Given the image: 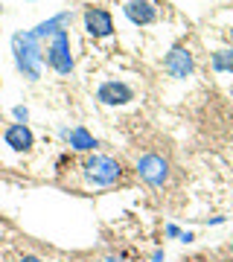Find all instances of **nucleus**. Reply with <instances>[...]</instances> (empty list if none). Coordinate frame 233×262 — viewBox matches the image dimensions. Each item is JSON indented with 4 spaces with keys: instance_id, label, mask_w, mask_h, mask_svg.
I'll list each match as a JSON object with an SVG mask.
<instances>
[{
    "instance_id": "11",
    "label": "nucleus",
    "mask_w": 233,
    "mask_h": 262,
    "mask_svg": "<svg viewBox=\"0 0 233 262\" xmlns=\"http://www.w3.org/2000/svg\"><path fill=\"white\" fill-rule=\"evenodd\" d=\"M61 137L67 140V146L76 151H93L99 143L93 137L91 131L84 128V125H76V128H61Z\"/></svg>"
},
{
    "instance_id": "1",
    "label": "nucleus",
    "mask_w": 233,
    "mask_h": 262,
    "mask_svg": "<svg viewBox=\"0 0 233 262\" xmlns=\"http://www.w3.org/2000/svg\"><path fill=\"white\" fill-rule=\"evenodd\" d=\"M12 58H15V67L18 73L29 82H38L41 79V70H44V47L32 32H15L12 35Z\"/></svg>"
},
{
    "instance_id": "8",
    "label": "nucleus",
    "mask_w": 233,
    "mask_h": 262,
    "mask_svg": "<svg viewBox=\"0 0 233 262\" xmlns=\"http://www.w3.org/2000/svg\"><path fill=\"white\" fill-rule=\"evenodd\" d=\"M96 99H99L102 105H111V108H117V105H129L131 99H134V91H131L125 82L108 79V82H102L99 88H96Z\"/></svg>"
},
{
    "instance_id": "16",
    "label": "nucleus",
    "mask_w": 233,
    "mask_h": 262,
    "mask_svg": "<svg viewBox=\"0 0 233 262\" xmlns=\"http://www.w3.org/2000/svg\"><path fill=\"white\" fill-rule=\"evenodd\" d=\"M166 236H181V230H178V225H166Z\"/></svg>"
},
{
    "instance_id": "6",
    "label": "nucleus",
    "mask_w": 233,
    "mask_h": 262,
    "mask_svg": "<svg viewBox=\"0 0 233 262\" xmlns=\"http://www.w3.org/2000/svg\"><path fill=\"white\" fill-rule=\"evenodd\" d=\"M82 20H84V32L91 38H111L114 35V18H111V12L102 9V6H88L82 12Z\"/></svg>"
},
{
    "instance_id": "15",
    "label": "nucleus",
    "mask_w": 233,
    "mask_h": 262,
    "mask_svg": "<svg viewBox=\"0 0 233 262\" xmlns=\"http://www.w3.org/2000/svg\"><path fill=\"white\" fill-rule=\"evenodd\" d=\"M18 262H44V259H41V256H35V253H24Z\"/></svg>"
},
{
    "instance_id": "4",
    "label": "nucleus",
    "mask_w": 233,
    "mask_h": 262,
    "mask_svg": "<svg viewBox=\"0 0 233 262\" xmlns=\"http://www.w3.org/2000/svg\"><path fill=\"white\" fill-rule=\"evenodd\" d=\"M137 175L143 184H149V187H163L169 181V160L158 151H146V155H140L137 158Z\"/></svg>"
},
{
    "instance_id": "18",
    "label": "nucleus",
    "mask_w": 233,
    "mask_h": 262,
    "mask_svg": "<svg viewBox=\"0 0 233 262\" xmlns=\"http://www.w3.org/2000/svg\"><path fill=\"white\" fill-rule=\"evenodd\" d=\"M152 262H163V251H155V253H152Z\"/></svg>"
},
{
    "instance_id": "14",
    "label": "nucleus",
    "mask_w": 233,
    "mask_h": 262,
    "mask_svg": "<svg viewBox=\"0 0 233 262\" xmlns=\"http://www.w3.org/2000/svg\"><path fill=\"white\" fill-rule=\"evenodd\" d=\"M178 239H181V242H193V239H196V233H193V230H181V236H178Z\"/></svg>"
},
{
    "instance_id": "9",
    "label": "nucleus",
    "mask_w": 233,
    "mask_h": 262,
    "mask_svg": "<svg viewBox=\"0 0 233 262\" xmlns=\"http://www.w3.org/2000/svg\"><path fill=\"white\" fill-rule=\"evenodd\" d=\"M3 143L9 146L12 151H29L32 146H35V134H32V128H29L27 122H12V125H6V131H3Z\"/></svg>"
},
{
    "instance_id": "13",
    "label": "nucleus",
    "mask_w": 233,
    "mask_h": 262,
    "mask_svg": "<svg viewBox=\"0 0 233 262\" xmlns=\"http://www.w3.org/2000/svg\"><path fill=\"white\" fill-rule=\"evenodd\" d=\"M12 117H15V122H27L29 120V108L27 105H15V108H12Z\"/></svg>"
},
{
    "instance_id": "20",
    "label": "nucleus",
    "mask_w": 233,
    "mask_h": 262,
    "mask_svg": "<svg viewBox=\"0 0 233 262\" xmlns=\"http://www.w3.org/2000/svg\"><path fill=\"white\" fill-rule=\"evenodd\" d=\"M0 15H3V3H0Z\"/></svg>"
},
{
    "instance_id": "3",
    "label": "nucleus",
    "mask_w": 233,
    "mask_h": 262,
    "mask_svg": "<svg viewBox=\"0 0 233 262\" xmlns=\"http://www.w3.org/2000/svg\"><path fill=\"white\" fill-rule=\"evenodd\" d=\"M47 67L50 70H56L58 76H70L73 73V53H70V32H56V35L50 38V44H47V56H44Z\"/></svg>"
},
{
    "instance_id": "17",
    "label": "nucleus",
    "mask_w": 233,
    "mask_h": 262,
    "mask_svg": "<svg viewBox=\"0 0 233 262\" xmlns=\"http://www.w3.org/2000/svg\"><path fill=\"white\" fill-rule=\"evenodd\" d=\"M99 262H125V259H122V256H102Z\"/></svg>"
},
{
    "instance_id": "7",
    "label": "nucleus",
    "mask_w": 233,
    "mask_h": 262,
    "mask_svg": "<svg viewBox=\"0 0 233 262\" xmlns=\"http://www.w3.org/2000/svg\"><path fill=\"white\" fill-rule=\"evenodd\" d=\"M122 15L134 27H152L158 20V6L152 0H125L122 3Z\"/></svg>"
},
{
    "instance_id": "19",
    "label": "nucleus",
    "mask_w": 233,
    "mask_h": 262,
    "mask_svg": "<svg viewBox=\"0 0 233 262\" xmlns=\"http://www.w3.org/2000/svg\"><path fill=\"white\" fill-rule=\"evenodd\" d=\"M230 253H233V239H230Z\"/></svg>"
},
{
    "instance_id": "5",
    "label": "nucleus",
    "mask_w": 233,
    "mask_h": 262,
    "mask_svg": "<svg viewBox=\"0 0 233 262\" xmlns=\"http://www.w3.org/2000/svg\"><path fill=\"white\" fill-rule=\"evenodd\" d=\"M163 70H166L172 79H186V76H193V70H196V58H193L189 47L175 44V47L166 53V58H163Z\"/></svg>"
},
{
    "instance_id": "21",
    "label": "nucleus",
    "mask_w": 233,
    "mask_h": 262,
    "mask_svg": "<svg viewBox=\"0 0 233 262\" xmlns=\"http://www.w3.org/2000/svg\"><path fill=\"white\" fill-rule=\"evenodd\" d=\"M0 117H3V108H0Z\"/></svg>"
},
{
    "instance_id": "12",
    "label": "nucleus",
    "mask_w": 233,
    "mask_h": 262,
    "mask_svg": "<svg viewBox=\"0 0 233 262\" xmlns=\"http://www.w3.org/2000/svg\"><path fill=\"white\" fill-rule=\"evenodd\" d=\"M210 67L216 73H233V47L227 50H216L210 56Z\"/></svg>"
},
{
    "instance_id": "10",
    "label": "nucleus",
    "mask_w": 233,
    "mask_h": 262,
    "mask_svg": "<svg viewBox=\"0 0 233 262\" xmlns=\"http://www.w3.org/2000/svg\"><path fill=\"white\" fill-rule=\"evenodd\" d=\"M70 24H73V12L65 9V12H58V15H53V18H47V20H41V24H35V29H29V32H32L38 41H44V38H53L56 32L70 29Z\"/></svg>"
},
{
    "instance_id": "2",
    "label": "nucleus",
    "mask_w": 233,
    "mask_h": 262,
    "mask_svg": "<svg viewBox=\"0 0 233 262\" xmlns=\"http://www.w3.org/2000/svg\"><path fill=\"white\" fill-rule=\"evenodd\" d=\"M82 175L93 187H111V184L120 181L122 166H120V160L108 158V155H91L82 163Z\"/></svg>"
}]
</instances>
